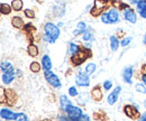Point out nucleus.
Listing matches in <instances>:
<instances>
[{"label": "nucleus", "mask_w": 146, "mask_h": 121, "mask_svg": "<svg viewBox=\"0 0 146 121\" xmlns=\"http://www.w3.org/2000/svg\"><path fill=\"white\" fill-rule=\"evenodd\" d=\"M44 32H45V34L47 35V36H50L54 42H56V39L60 37V34H61V32H60V28L54 25L53 22H47V24H45V26H44Z\"/></svg>", "instance_id": "1"}, {"label": "nucleus", "mask_w": 146, "mask_h": 121, "mask_svg": "<svg viewBox=\"0 0 146 121\" xmlns=\"http://www.w3.org/2000/svg\"><path fill=\"white\" fill-rule=\"evenodd\" d=\"M89 54H90V53L88 52V51H86V50H81L79 53H76V54H74L73 56H71V63H72L74 66H79V65H81L88 57H90Z\"/></svg>", "instance_id": "2"}, {"label": "nucleus", "mask_w": 146, "mask_h": 121, "mask_svg": "<svg viewBox=\"0 0 146 121\" xmlns=\"http://www.w3.org/2000/svg\"><path fill=\"white\" fill-rule=\"evenodd\" d=\"M44 76H45L46 81H47L53 87H55V89H60V87H62V83H61L58 76H57L56 74H54L52 71L44 72Z\"/></svg>", "instance_id": "3"}, {"label": "nucleus", "mask_w": 146, "mask_h": 121, "mask_svg": "<svg viewBox=\"0 0 146 121\" xmlns=\"http://www.w3.org/2000/svg\"><path fill=\"white\" fill-rule=\"evenodd\" d=\"M65 112L68 114V118H70L72 121H78V119L83 114L82 113V109L80 106H75V105L69 106Z\"/></svg>", "instance_id": "4"}, {"label": "nucleus", "mask_w": 146, "mask_h": 121, "mask_svg": "<svg viewBox=\"0 0 146 121\" xmlns=\"http://www.w3.org/2000/svg\"><path fill=\"white\" fill-rule=\"evenodd\" d=\"M75 83L76 85L81 87H86L90 85V79H89V75L87 73H83V72H80L76 76H75Z\"/></svg>", "instance_id": "5"}, {"label": "nucleus", "mask_w": 146, "mask_h": 121, "mask_svg": "<svg viewBox=\"0 0 146 121\" xmlns=\"http://www.w3.org/2000/svg\"><path fill=\"white\" fill-rule=\"evenodd\" d=\"M124 111H125L126 116L129 117V118H131V119H136V118L139 116V112H138V110H137V106H136V105L134 106V105L127 104V105H125Z\"/></svg>", "instance_id": "6"}, {"label": "nucleus", "mask_w": 146, "mask_h": 121, "mask_svg": "<svg viewBox=\"0 0 146 121\" xmlns=\"http://www.w3.org/2000/svg\"><path fill=\"white\" fill-rule=\"evenodd\" d=\"M0 116H1V118L5 119V120H16L17 113L13 112V111L9 110V109L2 108V109L0 110Z\"/></svg>", "instance_id": "7"}, {"label": "nucleus", "mask_w": 146, "mask_h": 121, "mask_svg": "<svg viewBox=\"0 0 146 121\" xmlns=\"http://www.w3.org/2000/svg\"><path fill=\"white\" fill-rule=\"evenodd\" d=\"M15 76H16L15 69L9 71V72L2 73V83H3V84H10V83L15 80Z\"/></svg>", "instance_id": "8"}, {"label": "nucleus", "mask_w": 146, "mask_h": 121, "mask_svg": "<svg viewBox=\"0 0 146 121\" xmlns=\"http://www.w3.org/2000/svg\"><path fill=\"white\" fill-rule=\"evenodd\" d=\"M124 17L127 20L128 22H131V24H135L137 21V16H136V13L131 9V8H127L125 11H124Z\"/></svg>", "instance_id": "9"}, {"label": "nucleus", "mask_w": 146, "mask_h": 121, "mask_svg": "<svg viewBox=\"0 0 146 121\" xmlns=\"http://www.w3.org/2000/svg\"><path fill=\"white\" fill-rule=\"evenodd\" d=\"M133 67L131 66H127L123 69V79L124 81L128 83V84H131V77H133Z\"/></svg>", "instance_id": "10"}, {"label": "nucleus", "mask_w": 146, "mask_h": 121, "mask_svg": "<svg viewBox=\"0 0 146 121\" xmlns=\"http://www.w3.org/2000/svg\"><path fill=\"white\" fill-rule=\"evenodd\" d=\"M52 60L48 55H44L43 58H42V67L44 69V72H47V71H52Z\"/></svg>", "instance_id": "11"}, {"label": "nucleus", "mask_w": 146, "mask_h": 121, "mask_svg": "<svg viewBox=\"0 0 146 121\" xmlns=\"http://www.w3.org/2000/svg\"><path fill=\"white\" fill-rule=\"evenodd\" d=\"M107 13H108V17H109L110 24H116V22L119 21V13H118L117 9L112 8V9L108 10Z\"/></svg>", "instance_id": "12"}, {"label": "nucleus", "mask_w": 146, "mask_h": 121, "mask_svg": "<svg viewBox=\"0 0 146 121\" xmlns=\"http://www.w3.org/2000/svg\"><path fill=\"white\" fill-rule=\"evenodd\" d=\"M5 94H6V101L9 105H13L16 102V94L13 90H6Z\"/></svg>", "instance_id": "13"}, {"label": "nucleus", "mask_w": 146, "mask_h": 121, "mask_svg": "<svg viewBox=\"0 0 146 121\" xmlns=\"http://www.w3.org/2000/svg\"><path fill=\"white\" fill-rule=\"evenodd\" d=\"M60 103H61V108H62L63 111H66L69 106L73 105L72 102H71V100H69V98H68L66 95H64V94L60 97Z\"/></svg>", "instance_id": "14"}, {"label": "nucleus", "mask_w": 146, "mask_h": 121, "mask_svg": "<svg viewBox=\"0 0 146 121\" xmlns=\"http://www.w3.org/2000/svg\"><path fill=\"white\" fill-rule=\"evenodd\" d=\"M87 30H88V29H87V25H86V22L80 21V22H78V25H76V27H75L73 34H74V36H78V35H80V34L83 35Z\"/></svg>", "instance_id": "15"}, {"label": "nucleus", "mask_w": 146, "mask_h": 121, "mask_svg": "<svg viewBox=\"0 0 146 121\" xmlns=\"http://www.w3.org/2000/svg\"><path fill=\"white\" fill-rule=\"evenodd\" d=\"M109 40H110V50H111L112 52H117L118 48H119V45H120V43H119L117 36H113V35L110 36Z\"/></svg>", "instance_id": "16"}, {"label": "nucleus", "mask_w": 146, "mask_h": 121, "mask_svg": "<svg viewBox=\"0 0 146 121\" xmlns=\"http://www.w3.org/2000/svg\"><path fill=\"white\" fill-rule=\"evenodd\" d=\"M91 97H92V99L96 100V101H100V100L102 99V91L100 90V87H96L92 89Z\"/></svg>", "instance_id": "17"}, {"label": "nucleus", "mask_w": 146, "mask_h": 121, "mask_svg": "<svg viewBox=\"0 0 146 121\" xmlns=\"http://www.w3.org/2000/svg\"><path fill=\"white\" fill-rule=\"evenodd\" d=\"M11 25L15 27V28H23V27H25V25H24V20L21 19L20 17H13L11 18Z\"/></svg>", "instance_id": "18"}, {"label": "nucleus", "mask_w": 146, "mask_h": 121, "mask_svg": "<svg viewBox=\"0 0 146 121\" xmlns=\"http://www.w3.org/2000/svg\"><path fill=\"white\" fill-rule=\"evenodd\" d=\"M27 52H28V55L32 56V57H36L38 55V47H37L35 44H31L27 48Z\"/></svg>", "instance_id": "19"}, {"label": "nucleus", "mask_w": 146, "mask_h": 121, "mask_svg": "<svg viewBox=\"0 0 146 121\" xmlns=\"http://www.w3.org/2000/svg\"><path fill=\"white\" fill-rule=\"evenodd\" d=\"M118 95H119V94H117V93H115V92H111L109 95H108V98H107L108 104L113 105L115 103H117V101H118Z\"/></svg>", "instance_id": "20"}, {"label": "nucleus", "mask_w": 146, "mask_h": 121, "mask_svg": "<svg viewBox=\"0 0 146 121\" xmlns=\"http://www.w3.org/2000/svg\"><path fill=\"white\" fill-rule=\"evenodd\" d=\"M96 69H97V65H96L94 63H88V64L86 65V67H84V72H86L88 75H91V74H93V73L96 72Z\"/></svg>", "instance_id": "21"}, {"label": "nucleus", "mask_w": 146, "mask_h": 121, "mask_svg": "<svg viewBox=\"0 0 146 121\" xmlns=\"http://www.w3.org/2000/svg\"><path fill=\"white\" fill-rule=\"evenodd\" d=\"M0 9H1V14L2 15H9L11 13V6L10 5H7V3H1L0 5Z\"/></svg>", "instance_id": "22"}, {"label": "nucleus", "mask_w": 146, "mask_h": 121, "mask_svg": "<svg viewBox=\"0 0 146 121\" xmlns=\"http://www.w3.org/2000/svg\"><path fill=\"white\" fill-rule=\"evenodd\" d=\"M93 37V32H92L91 29H88L84 34L82 35V39H83V42H86V43H89V42H92V38Z\"/></svg>", "instance_id": "23"}, {"label": "nucleus", "mask_w": 146, "mask_h": 121, "mask_svg": "<svg viewBox=\"0 0 146 121\" xmlns=\"http://www.w3.org/2000/svg\"><path fill=\"white\" fill-rule=\"evenodd\" d=\"M11 69H14V66H13V64L10 62H2L1 63V71H2V73L9 72Z\"/></svg>", "instance_id": "24"}, {"label": "nucleus", "mask_w": 146, "mask_h": 121, "mask_svg": "<svg viewBox=\"0 0 146 121\" xmlns=\"http://www.w3.org/2000/svg\"><path fill=\"white\" fill-rule=\"evenodd\" d=\"M81 51L80 50V47L76 45V44H74V43H70V45H69V54L70 55H74V54H76V53H79Z\"/></svg>", "instance_id": "25"}, {"label": "nucleus", "mask_w": 146, "mask_h": 121, "mask_svg": "<svg viewBox=\"0 0 146 121\" xmlns=\"http://www.w3.org/2000/svg\"><path fill=\"white\" fill-rule=\"evenodd\" d=\"M11 8L15 11H20L23 9V1H20V0H14L11 2Z\"/></svg>", "instance_id": "26"}, {"label": "nucleus", "mask_w": 146, "mask_h": 121, "mask_svg": "<svg viewBox=\"0 0 146 121\" xmlns=\"http://www.w3.org/2000/svg\"><path fill=\"white\" fill-rule=\"evenodd\" d=\"M40 69H42V66H40V64L38 62H32L31 65H29V69L33 73H38L40 71Z\"/></svg>", "instance_id": "27"}, {"label": "nucleus", "mask_w": 146, "mask_h": 121, "mask_svg": "<svg viewBox=\"0 0 146 121\" xmlns=\"http://www.w3.org/2000/svg\"><path fill=\"white\" fill-rule=\"evenodd\" d=\"M135 89L138 93H142V94H146V87L143 84V83H137L135 85Z\"/></svg>", "instance_id": "28"}, {"label": "nucleus", "mask_w": 146, "mask_h": 121, "mask_svg": "<svg viewBox=\"0 0 146 121\" xmlns=\"http://www.w3.org/2000/svg\"><path fill=\"white\" fill-rule=\"evenodd\" d=\"M15 121H29V118H28L27 114H25L23 112H19L16 116V120Z\"/></svg>", "instance_id": "29"}, {"label": "nucleus", "mask_w": 146, "mask_h": 121, "mask_svg": "<svg viewBox=\"0 0 146 121\" xmlns=\"http://www.w3.org/2000/svg\"><path fill=\"white\" fill-rule=\"evenodd\" d=\"M130 42H131V37H130V36H126V37H124V38L121 39V42H120V46L126 47V46L129 45Z\"/></svg>", "instance_id": "30"}, {"label": "nucleus", "mask_w": 146, "mask_h": 121, "mask_svg": "<svg viewBox=\"0 0 146 121\" xmlns=\"http://www.w3.org/2000/svg\"><path fill=\"white\" fill-rule=\"evenodd\" d=\"M137 7V10L138 11H142L146 8V0H138V3L136 5Z\"/></svg>", "instance_id": "31"}, {"label": "nucleus", "mask_w": 146, "mask_h": 121, "mask_svg": "<svg viewBox=\"0 0 146 121\" xmlns=\"http://www.w3.org/2000/svg\"><path fill=\"white\" fill-rule=\"evenodd\" d=\"M24 14H25L26 17L31 18V19H33V18L35 17V13H34V10H32V9H25Z\"/></svg>", "instance_id": "32"}, {"label": "nucleus", "mask_w": 146, "mask_h": 121, "mask_svg": "<svg viewBox=\"0 0 146 121\" xmlns=\"http://www.w3.org/2000/svg\"><path fill=\"white\" fill-rule=\"evenodd\" d=\"M69 95L70 97H79V92H78V90H76V87H71L69 89Z\"/></svg>", "instance_id": "33"}, {"label": "nucleus", "mask_w": 146, "mask_h": 121, "mask_svg": "<svg viewBox=\"0 0 146 121\" xmlns=\"http://www.w3.org/2000/svg\"><path fill=\"white\" fill-rule=\"evenodd\" d=\"M102 87H104V89H105L106 91H109L110 89L112 87V82L109 81V80H107V81H105V82L102 83Z\"/></svg>", "instance_id": "34"}, {"label": "nucleus", "mask_w": 146, "mask_h": 121, "mask_svg": "<svg viewBox=\"0 0 146 121\" xmlns=\"http://www.w3.org/2000/svg\"><path fill=\"white\" fill-rule=\"evenodd\" d=\"M101 21H102L104 24H110L109 17H108V13H104V14L101 15Z\"/></svg>", "instance_id": "35"}, {"label": "nucleus", "mask_w": 146, "mask_h": 121, "mask_svg": "<svg viewBox=\"0 0 146 121\" xmlns=\"http://www.w3.org/2000/svg\"><path fill=\"white\" fill-rule=\"evenodd\" d=\"M43 39H44L45 42H47L48 44H53V43H55L54 40H53V39H52V38H51L50 36H47V35H46V34H44V35H43Z\"/></svg>", "instance_id": "36"}, {"label": "nucleus", "mask_w": 146, "mask_h": 121, "mask_svg": "<svg viewBox=\"0 0 146 121\" xmlns=\"http://www.w3.org/2000/svg\"><path fill=\"white\" fill-rule=\"evenodd\" d=\"M78 121H90V117H89L88 114H82V116L78 119Z\"/></svg>", "instance_id": "37"}, {"label": "nucleus", "mask_w": 146, "mask_h": 121, "mask_svg": "<svg viewBox=\"0 0 146 121\" xmlns=\"http://www.w3.org/2000/svg\"><path fill=\"white\" fill-rule=\"evenodd\" d=\"M113 92H115V93H117V94H119V93L121 92V87H116L115 89H113Z\"/></svg>", "instance_id": "38"}, {"label": "nucleus", "mask_w": 146, "mask_h": 121, "mask_svg": "<svg viewBox=\"0 0 146 121\" xmlns=\"http://www.w3.org/2000/svg\"><path fill=\"white\" fill-rule=\"evenodd\" d=\"M139 13V15H141V17L145 18L146 19V8L144 9V10H142V11H138Z\"/></svg>", "instance_id": "39"}, {"label": "nucleus", "mask_w": 146, "mask_h": 121, "mask_svg": "<svg viewBox=\"0 0 146 121\" xmlns=\"http://www.w3.org/2000/svg\"><path fill=\"white\" fill-rule=\"evenodd\" d=\"M141 71H142V75H146V64H144L143 66H142V69H141Z\"/></svg>", "instance_id": "40"}, {"label": "nucleus", "mask_w": 146, "mask_h": 121, "mask_svg": "<svg viewBox=\"0 0 146 121\" xmlns=\"http://www.w3.org/2000/svg\"><path fill=\"white\" fill-rule=\"evenodd\" d=\"M141 119H139V121H146V112L145 113H143V114H141V117H139Z\"/></svg>", "instance_id": "41"}, {"label": "nucleus", "mask_w": 146, "mask_h": 121, "mask_svg": "<svg viewBox=\"0 0 146 121\" xmlns=\"http://www.w3.org/2000/svg\"><path fill=\"white\" fill-rule=\"evenodd\" d=\"M60 121H72L70 118H66V117H60Z\"/></svg>", "instance_id": "42"}, {"label": "nucleus", "mask_w": 146, "mask_h": 121, "mask_svg": "<svg viewBox=\"0 0 146 121\" xmlns=\"http://www.w3.org/2000/svg\"><path fill=\"white\" fill-rule=\"evenodd\" d=\"M142 82H143V84L146 87V75H142Z\"/></svg>", "instance_id": "43"}, {"label": "nucleus", "mask_w": 146, "mask_h": 121, "mask_svg": "<svg viewBox=\"0 0 146 121\" xmlns=\"http://www.w3.org/2000/svg\"><path fill=\"white\" fill-rule=\"evenodd\" d=\"M144 44H146V35H145V37H144Z\"/></svg>", "instance_id": "44"}, {"label": "nucleus", "mask_w": 146, "mask_h": 121, "mask_svg": "<svg viewBox=\"0 0 146 121\" xmlns=\"http://www.w3.org/2000/svg\"><path fill=\"white\" fill-rule=\"evenodd\" d=\"M144 106L146 108V99H145V101H144Z\"/></svg>", "instance_id": "45"}]
</instances>
